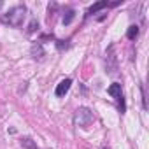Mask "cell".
<instances>
[{
    "label": "cell",
    "instance_id": "cell-1",
    "mask_svg": "<svg viewBox=\"0 0 149 149\" xmlns=\"http://www.w3.org/2000/svg\"><path fill=\"white\" fill-rule=\"evenodd\" d=\"M25 14H26V7H25V6H14V7H11V9L2 16V23L18 28V26L23 25Z\"/></svg>",
    "mask_w": 149,
    "mask_h": 149
},
{
    "label": "cell",
    "instance_id": "cell-2",
    "mask_svg": "<svg viewBox=\"0 0 149 149\" xmlns=\"http://www.w3.org/2000/svg\"><path fill=\"white\" fill-rule=\"evenodd\" d=\"M93 119H95L93 112L88 107H79L74 114V123H76V126H81V128H88L93 123Z\"/></svg>",
    "mask_w": 149,
    "mask_h": 149
},
{
    "label": "cell",
    "instance_id": "cell-3",
    "mask_svg": "<svg viewBox=\"0 0 149 149\" xmlns=\"http://www.w3.org/2000/svg\"><path fill=\"white\" fill-rule=\"evenodd\" d=\"M105 65H107L109 74H116V70H118V61H116V54H114V46H109V49H107Z\"/></svg>",
    "mask_w": 149,
    "mask_h": 149
},
{
    "label": "cell",
    "instance_id": "cell-4",
    "mask_svg": "<svg viewBox=\"0 0 149 149\" xmlns=\"http://www.w3.org/2000/svg\"><path fill=\"white\" fill-rule=\"evenodd\" d=\"M70 86H72V79H70V77L60 81V84H58L56 90H54V95H56V97H65V93L70 90Z\"/></svg>",
    "mask_w": 149,
    "mask_h": 149
},
{
    "label": "cell",
    "instance_id": "cell-5",
    "mask_svg": "<svg viewBox=\"0 0 149 149\" xmlns=\"http://www.w3.org/2000/svg\"><path fill=\"white\" fill-rule=\"evenodd\" d=\"M107 93H109V95H111L112 98H116V100H118V98H119V97L123 95L121 84H119V83H114V84H111V86L107 88Z\"/></svg>",
    "mask_w": 149,
    "mask_h": 149
},
{
    "label": "cell",
    "instance_id": "cell-6",
    "mask_svg": "<svg viewBox=\"0 0 149 149\" xmlns=\"http://www.w3.org/2000/svg\"><path fill=\"white\" fill-rule=\"evenodd\" d=\"M104 7H109V2H107V0H102V2H97V4H93V6L88 9L86 16H91V14L98 13V11H100V9H104Z\"/></svg>",
    "mask_w": 149,
    "mask_h": 149
},
{
    "label": "cell",
    "instance_id": "cell-7",
    "mask_svg": "<svg viewBox=\"0 0 149 149\" xmlns=\"http://www.w3.org/2000/svg\"><path fill=\"white\" fill-rule=\"evenodd\" d=\"M32 56H33L35 60H37V58L40 60V58L44 56V49H42V44H40V42H35V44L32 46Z\"/></svg>",
    "mask_w": 149,
    "mask_h": 149
},
{
    "label": "cell",
    "instance_id": "cell-8",
    "mask_svg": "<svg viewBox=\"0 0 149 149\" xmlns=\"http://www.w3.org/2000/svg\"><path fill=\"white\" fill-rule=\"evenodd\" d=\"M126 37H128L130 40H135V39L139 37V26H137V25H130L128 30H126Z\"/></svg>",
    "mask_w": 149,
    "mask_h": 149
},
{
    "label": "cell",
    "instance_id": "cell-9",
    "mask_svg": "<svg viewBox=\"0 0 149 149\" xmlns=\"http://www.w3.org/2000/svg\"><path fill=\"white\" fill-rule=\"evenodd\" d=\"M74 18H76V11H74V9H67L65 14H63V25H70L74 21Z\"/></svg>",
    "mask_w": 149,
    "mask_h": 149
},
{
    "label": "cell",
    "instance_id": "cell-10",
    "mask_svg": "<svg viewBox=\"0 0 149 149\" xmlns=\"http://www.w3.org/2000/svg\"><path fill=\"white\" fill-rule=\"evenodd\" d=\"M21 146H23L25 149H37V144H35L33 139H30V137H23V139H21Z\"/></svg>",
    "mask_w": 149,
    "mask_h": 149
},
{
    "label": "cell",
    "instance_id": "cell-11",
    "mask_svg": "<svg viewBox=\"0 0 149 149\" xmlns=\"http://www.w3.org/2000/svg\"><path fill=\"white\" fill-rule=\"evenodd\" d=\"M37 28H39V21L37 19H32V23L28 25V33H33Z\"/></svg>",
    "mask_w": 149,
    "mask_h": 149
},
{
    "label": "cell",
    "instance_id": "cell-12",
    "mask_svg": "<svg viewBox=\"0 0 149 149\" xmlns=\"http://www.w3.org/2000/svg\"><path fill=\"white\" fill-rule=\"evenodd\" d=\"M56 47H58L60 51L67 49V47H68V40H56Z\"/></svg>",
    "mask_w": 149,
    "mask_h": 149
},
{
    "label": "cell",
    "instance_id": "cell-13",
    "mask_svg": "<svg viewBox=\"0 0 149 149\" xmlns=\"http://www.w3.org/2000/svg\"><path fill=\"white\" fill-rule=\"evenodd\" d=\"M140 93H142V107L147 109V102H146V90H144V84H140Z\"/></svg>",
    "mask_w": 149,
    "mask_h": 149
}]
</instances>
